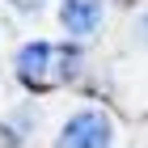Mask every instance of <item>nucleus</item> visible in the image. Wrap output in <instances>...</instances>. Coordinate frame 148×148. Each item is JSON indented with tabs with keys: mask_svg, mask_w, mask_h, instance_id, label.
Here are the masks:
<instances>
[{
	"mask_svg": "<svg viewBox=\"0 0 148 148\" xmlns=\"http://www.w3.org/2000/svg\"><path fill=\"white\" fill-rule=\"evenodd\" d=\"M110 140H114V131L102 110H80L64 123L55 148H110Z\"/></svg>",
	"mask_w": 148,
	"mask_h": 148,
	"instance_id": "obj_1",
	"label": "nucleus"
},
{
	"mask_svg": "<svg viewBox=\"0 0 148 148\" xmlns=\"http://www.w3.org/2000/svg\"><path fill=\"white\" fill-rule=\"evenodd\" d=\"M51 55H55L51 42H30V47H21V51H17V76H21V85L47 89V85H51Z\"/></svg>",
	"mask_w": 148,
	"mask_h": 148,
	"instance_id": "obj_2",
	"label": "nucleus"
},
{
	"mask_svg": "<svg viewBox=\"0 0 148 148\" xmlns=\"http://www.w3.org/2000/svg\"><path fill=\"white\" fill-rule=\"evenodd\" d=\"M136 30H140V38L148 42V13H140V17H136Z\"/></svg>",
	"mask_w": 148,
	"mask_h": 148,
	"instance_id": "obj_4",
	"label": "nucleus"
},
{
	"mask_svg": "<svg viewBox=\"0 0 148 148\" xmlns=\"http://www.w3.org/2000/svg\"><path fill=\"white\" fill-rule=\"evenodd\" d=\"M59 21L68 34H93L97 21H102V0H64V9H59Z\"/></svg>",
	"mask_w": 148,
	"mask_h": 148,
	"instance_id": "obj_3",
	"label": "nucleus"
}]
</instances>
